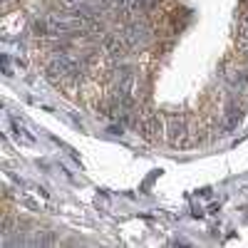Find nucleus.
<instances>
[{
  "mask_svg": "<svg viewBox=\"0 0 248 248\" xmlns=\"http://www.w3.org/2000/svg\"><path fill=\"white\" fill-rule=\"evenodd\" d=\"M5 124H8V129H10V134L17 139V144H35V134H30L28 132V127L23 122H20L17 117H5Z\"/></svg>",
  "mask_w": 248,
  "mask_h": 248,
  "instance_id": "7ed1b4c3",
  "label": "nucleus"
},
{
  "mask_svg": "<svg viewBox=\"0 0 248 248\" xmlns=\"http://www.w3.org/2000/svg\"><path fill=\"white\" fill-rule=\"evenodd\" d=\"M77 70H79L77 62H75L72 57H67V55H62V57H57V60L50 62L47 77H50V79H65V77H75Z\"/></svg>",
  "mask_w": 248,
  "mask_h": 248,
  "instance_id": "f257e3e1",
  "label": "nucleus"
},
{
  "mask_svg": "<svg viewBox=\"0 0 248 248\" xmlns=\"http://www.w3.org/2000/svg\"><path fill=\"white\" fill-rule=\"evenodd\" d=\"M5 3H8V0H5Z\"/></svg>",
  "mask_w": 248,
  "mask_h": 248,
  "instance_id": "20e7f679",
  "label": "nucleus"
},
{
  "mask_svg": "<svg viewBox=\"0 0 248 248\" xmlns=\"http://www.w3.org/2000/svg\"><path fill=\"white\" fill-rule=\"evenodd\" d=\"M144 40H147V28L139 25V23H129L122 30V43L127 47H137V45L144 43Z\"/></svg>",
  "mask_w": 248,
  "mask_h": 248,
  "instance_id": "f03ea898",
  "label": "nucleus"
}]
</instances>
